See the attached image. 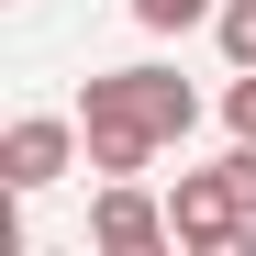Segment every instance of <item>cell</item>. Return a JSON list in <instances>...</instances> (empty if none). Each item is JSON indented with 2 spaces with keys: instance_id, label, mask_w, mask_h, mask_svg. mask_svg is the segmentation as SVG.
<instances>
[{
  "instance_id": "8",
  "label": "cell",
  "mask_w": 256,
  "mask_h": 256,
  "mask_svg": "<svg viewBox=\"0 0 256 256\" xmlns=\"http://www.w3.org/2000/svg\"><path fill=\"white\" fill-rule=\"evenodd\" d=\"M223 122H234L245 145H256V67H234V90H223Z\"/></svg>"
},
{
  "instance_id": "2",
  "label": "cell",
  "mask_w": 256,
  "mask_h": 256,
  "mask_svg": "<svg viewBox=\"0 0 256 256\" xmlns=\"http://www.w3.org/2000/svg\"><path fill=\"white\" fill-rule=\"evenodd\" d=\"M167 223H178L190 256H256V212H245V190H234V167H190L178 200H167Z\"/></svg>"
},
{
  "instance_id": "6",
  "label": "cell",
  "mask_w": 256,
  "mask_h": 256,
  "mask_svg": "<svg viewBox=\"0 0 256 256\" xmlns=\"http://www.w3.org/2000/svg\"><path fill=\"white\" fill-rule=\"evenodd\" d=\"M212 12H223V0H134L145 34H190V22H212Z\"/></svg>"
},
{
  "instance_id": "1",
  "label": "cell",
  "mask_w": 256,
  "mask_h": 256,
  "mask_svg": "<svg viewBox=\"0 0 256 256\" xmlns=\"http://www.w3.org/2000/svg\"><path fill=\"white\" fill-rule=\"evenodd\" d=\"M78 122L90 134H145V145H178L200 122V90L178 67H100L90 90H78Z\"/></svg>"
},
{
  "instance_id": "5",
  "label": "cell",
  "mask_w": 256,
  "mask_h": 256,
  "mask_svg": "<svg viewBox=\"0 0 256 256\" xmlns=\"http://www.w3.org/2000/svg\"><path fill=\"white\" fill-rule=\"evenodd\" d=\"M145 134H90V167H100V178H145Z\"/></svg>"
},
{
  "instance_id": "3",
  "label": "cell",
  "mask_w": 256,
  "mask_h": 256,
  "mask_svg": "<svg viewBox=\"0 0 256 256\" xmlns=\"http://www.w3.org/2000/svg\"><path fill=\"white\" fill-rule=\"evenodd\" d=\"M78 145H90V122H56V112H22L12 134H0V178H12V200H34V190H56L67 167H78Z\"/></svg>"
},
{
  "instance_id": "7",
  "label": "cell",
  "mask_w": 256,
  "mask_h": 256,
  "mask_svg": "<svg viewBox=\"0 0 256 256\" xmlns=\"http://www.w3.org/2000/svg\"><path fill=\"white\" fill-rule=\"evenodd\" d=\"M212 34H223L234 67H256V0H223V12H212Z\"/></svg>"
},
{
  "instance_id": "4",
  "label": "cell",
  "mask_w": 256,
  "mask_h": 256,
  "mask_svg": "<svg viewBox=\"0 0 256 256\" xmlns=\"http://www.w3.org/2000/svg\"><path fill=\"white\" fill-rule=\"evenodd\" d=\"M90 245H100V256H156V245H178V223H167L134 178H112L100 212H90Z\"/></svg>"
}]
</instances>
